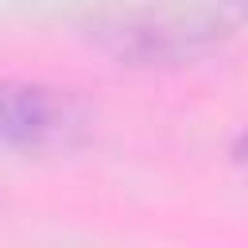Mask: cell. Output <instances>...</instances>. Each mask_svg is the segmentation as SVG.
I'll list each match as a JSON object with an SVG mask.
<instances>
[{
    "label": "cell",
    "instance_id": "7a4b0ae2",
    "mask_svg": "<svg viewBox=\"0 0 248 248\" xmlns=\"http://www.w3.org/2000/svg\"><path fill=\"white\" fill-rule=\"evenodd\" d=\"M236 163H240V167H248V132L236 140Z\"/></svg>",
    "mask_w": 248,
    "mask_h": 248
},
{
    "label": "cell",
    "instance_id": "6da1fadb",
    "mask_svg": "<svg viewBox=\"0 0 248 248\" xmlns=\"http://www.w3.org/2000/svg\"><path fill=\"white\" fill-rule=\"evenodd\" d=\"M85 136L81 108L35 81H0V143L19 151H66Z\"/></svg>",
    "mask_w": 248,
    "mask_h": 248
}]
</instances>
